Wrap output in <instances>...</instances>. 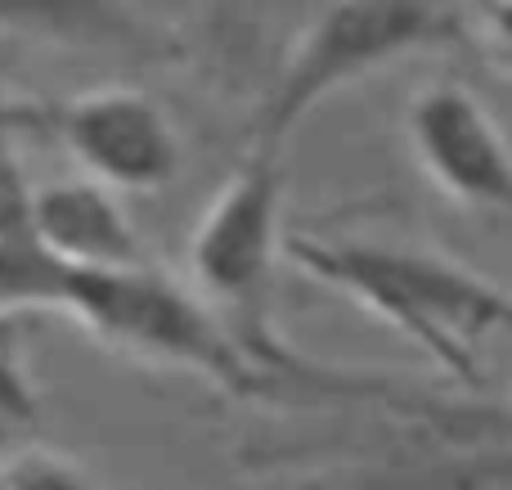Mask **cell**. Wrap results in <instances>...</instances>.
Masks as SVG:
<instances>
[{
    "mask_svg": "<svg viewBox=\"0 0 512 490\" xmlns=\"http://www.w3.org/2000/svg\"><path fill=\"white\" fill-rule=\"evenodd\" d=\"M283 261L342 293L459 383H481V356L508 324V293L490 275L418 243L288 234Z\"/></svg>",
    "mask_w": 512,
    "mask_h": 490,
    "instance_id": "6da1fadb",
    "label": "cell"
},
{
    "mask_svg": "<svg viewBox=\"0 0 512 490\" xmlns=\"http://www.w3.org/2000/svg\"><path fill=\"white\" fill-rule=\"evenodd\" d=\"M283 243H288V221H283L279 153L248 149L194 225L189 293L221 320V329L256 374L265 369L301 374V360H292L274 329Z\"/></svg>",
    "mask_w": 512,
    "mask_h": 490,
    "instance_id": "7a4b0ae2",
    "label": "cell"
},
{
    "mask_svg": "<svg viewBox=\"0 0 512 490\" xmlns=\"http://www.w3.org/2000/svg\"><path fill=\"white\" fill-rule=\"evenodd\" d=\"M468 36V9L418 5V0H373V5H319L301 18L288 50L279 54L274 81L252 117V144L283 153L288 135L355 81L387 72L391 63L450 50Z\"/></svg>",
    "mask_w": 512,
    "mask_h": 490,
    "instance_id": "3957f363",
    "label": "cell"
},
{
    "mask_svg": "<svg viewBox=\"0 0 512 490\" xmlns=\"http://www.w3.org/2000/svg\"><path fill=\"white\" fill-rule=\"evenodd\" d=\"M59 315L77 320L122 356L162 369H189L198 378H212L225 392H252L261 383V374L243 360L221 320L185 284L158 275L153 266L68 270Z\"/></svg>",
    "mask_w": 512,
    "mask_h": 490,
    "instance_id": "277c9868",
    "label": "cell"
},
{
    "mask_svg": "<svg viewBox=\"0 0 512 490\" xmlns=\"http://www.w3.org/2000/svg\"><path fill=\"white\" fill-rule=\"evenodd\" d=\"M405 144L436 194L472 212L504 216L512 203V153L504 126L463 81H427L409 95Z\"/></svg>",
    "mask_w": 512,
    "mask_h": 490,
    "instance_id": "5b68a950",
    "label": "cell"
},
{
    "mask_svg": "<svg viewBox=\"0 0 512 490\" xmlns=\"http://www.w3.org/2000/svg\"><path fill=\"white\" fill-rule=\"evenodd\" d=\"M59 144L81 180L122 194H158L180 176V131L171 113L135 86H99L59 108Z\"/></svg>",
    "mask_w": 512,
    "mask_h": 490,
    "instance_id": "8992f818",
    "label": "cell"
},
{
    "mask_svg": "<svg viewBox=\"0 0 512 490\" xmlns=\"http://www.w3.org/2000/svg\"><path fill=\"white\" fill-rule=\"evenodd\" d=\"M32 239L68 270H135L149 266L131 212L113 189L95 180H50L32 185Z\"/></svg>",
    "mask_w": 512,
    "mask_h": 490,
    "instance_id": "52a82bcc",
    "label": "cell"
},
{
    "mask_svg": "<svg viewBox=\"0 0 512 490\" xmlns=\"http://www.w3.org/2000/svg\"><path fill=\"white\" fill-rule=\"evenodd\" d=\"M0 36L63 50L158 54V32L140 9L104 0H0Z\"/></svg>",
    "mask_w": 512,
    "mask_h": 490,
    "instance_id": "ba28073f",
    "label": "cell"
},
{
    "mask_svg": "<svg viewBox=\"0 0 512 490\" xmlns=\"http://www.w3.org/2000/svg\"><path fill=\"white\" fill-rule=\"evenodd\" d=\"M36 419V383L27 365L23 329L14 315H0V423Z\"/></svg>",
    "mask_w": 512,
    "mask_h": 490,
    "instance_id": "9c48e42d",
    "label": "cell"
},
{
    "mask_svg": "<svg viewBox=\"0 0 512 490\" xmlns=\"http://www.w3.org/2000/svg\"><path fill=\"white\" fill-rule=\"evenodd\" d=\"M0 490H90L86 477L77 468H68L63 459L50 455H32V459H18L5 477H0Z\"/></svg>",
    "mask_w": 512,
    "mask_h": 490,
    "instance_id": "30bf717a",
    "label": "cell"
}]
</instances>
